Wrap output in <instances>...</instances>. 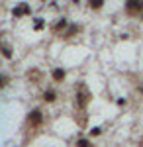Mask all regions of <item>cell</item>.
<instances>
[{"label": "cell", "instance_id": "cell-11", "mask_svg": "<svg viewBox=\"0 0 143 147\" xmlns=\"http://www.w3.org/2000/svg\"><path fill=\"white\" fill-rule=\"evenodd\" d=\"M102 134V129L100 127H94V129H90V136H100Z\"/></svg>", "mask_w": 143, "mask_h": 147}, {"label": "cell", "instance_id": "cell-2", "mask_svg": "<svg viewBox=\"0 0 143 147\" xmlns=\"http://www.w3.org/2000/svg\"><path fill=\"white\" fill-rule=\"evenodd\" d=\"M28 122H30V125H39L41 122H43V112H41V110H33V112H30Z\"/></svg>", "mask_w": 143, "mask_h": 147}, {"label": "cell", "instance_id": "cell-7", "mask_svg": "<svg viewBox=\"0 0 143 147\" xmlns=\"http://www.w3.org/2000/svg\"><path fill=\"white\" fill-rule=\"evenodd\" d=\"M102 6H104L102 0H92V2H90V8H92V10H100Z\"/></svg>", "mask_w": 143, "mask_h": 147}, {"label": "cell", "instance_id": "cell-1", "mask_svg": "<svg viewBox=\"0 0 143 147\" xmlns=\"http://www.w3.org/2000/svg\"><path fill=\"white\" fill-rule=\"evenodd\" d=\"M125 10L130 12V14L143 12V0H130V2H125Z\"/></svg>", "mask_w": 143, "mask_h": 147}, {"label": "cell", "instance_id": "cell-14", "mask_svg": "<svg viewBox=\"0 0 143 147\" xmlns=\"http://www.w3.org/2000/svg\"><path fill=\"white\" fill-rule=\"evenodd\" d=\"M4 82H6V77H2V75H0V86H2Z\"/></svg>", "mask_w": 143, "mask_h": 147}, {"label": "cell", "instance_id": "cell-8", "mask_svg": "<svg viewBox=\"0 0 143 147\" xmlns=\"http://www.w3.org/2000/svg\"><path fill=\"white\" fill-rule=\"evenodd\" d=\"M77 147H92L88 139H77Z\"/></svg>", "mask_w": 143, "mask_h": 147}, {"label": "cell", "instance_id": "cell-10", "mask_svg": "<svg viewBox=\"0 0 143 147\" xmlns=\"http://www.w3.org/2000/svg\"><path fill=\"white\" fill-rule=\"evenodd\" d=\"M2 55H4V57H8V59H10V57H12V51H10V47H2Z\"/></svg>", "mask_w": 143, "mask_h": 147}, {"label": "cell", "instance_id": "cell-6", "mask_svg": "<svg viewBox=\"0 0 143 147\" xmlns=\"http://www.w3.org/2000/svg\"><path fill=\"white\" fill-rule=\"evenodd\" d=\"M63 28H67V18H61V20L55 24V28H53V30H55V32H59V30H63Z\"/></svg>", "mask_w": 143, "mask_h": 147}, {"label": "cell", "instance_id": "cell-3", "mask_svg": "<svg viewBox=\"0 0 143 147\" xmlns=\"http://www.w3.org/2000/svg\"><path fill=\"white\" fill-rule=\"evenodd\" d=\"M24 14H30V6H28V4H20L18 8L12 10V16H16V18H20V16H24Z\"/></svg>", "mask_w": 143, "mask_h": 147}, {"label": "cell", "instance_id": "cell-12", "mask_svg": "<svg viewBox=\"0 0 143 147\" xmlns=\"http://www.w3.org/2000/svg\"><path fill=\"white\" fill-rule=\"evenodd\" d=\"M35 28L41 30V28H43V20H35Z\"/></svg>", "mask_w": 143, "mask_h": 147}, {"label": "cell", "instance_id": "cell-13", "mask_svg": "<svg viewBox=\"0 0 143 147\" xmlns=\"http://www.w3.org/2000/svg\"><path fill=\"white\" fill-rule=\"evenodd\" d=\"M118 104L120 106H125V98H118Z\"/></svg>", "mask_w": 143, "mask_h": 147}, {"label": "cell", "instance_id": "cell-4", "mask_svg": "<svg viewBox=\"0 0 143 147\" xmlns=\"http://www.w3.org/2000/svg\"><path fill=\"white\" fill-rule=\"evenodd\" d=\"M51 77H53V80H55V82H63V80H65V71H63V69H53V71H51Z\"/></svg>", "mask_w": 143, "mask_h": 147}, {"label": "cell", "instance_id": "cell-9", "mask_svg": "<svg viewBox=\"0 0 143 147\" xmlns=\"http://www.w3.org/2000/svg\"><path fill=\"white\" fill-rule=\"evenodd\" d=\"M77 32H78V26H75V24H73V26H69V30H67L63 35H73V34H77Z\"/></svg>", "mask_w": 143, "mask_h": 147}, {"label": "cell", "instance_id": "cell-5", "mask_svg": "<svg viewBox=\"0 0 143 147\" xmlns=\"http://www.w3.org/2000/svg\"><path fill=\"white\" fill-rule=\"evenodd\" d=\"M55 98H57V94L53 90H45L43 92V100L45 102H55Z\"/></svg>", "mask_w": 143, "mask_h": 147}]
</instances>
